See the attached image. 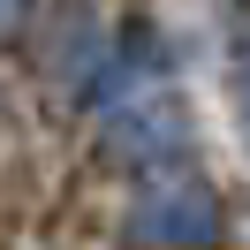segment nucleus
Here are the masks:
<instances>
[{
  "instance_id": "f257e3e1",
  "label": "nucleus",
  "mask_w": 250,
  "mask_h": 250,
  "mask_svg": "<svg viewBox=\"0 0 250 250\" xmlns=\"http://www.w3.org/2000/svg\"><path fill=\"white\" fill-rule=\"evenodd\" d=\"M129 228H137V243H212L220 205L189 174H152V189L137 197V220Z\"/></svg>"
},
{
  "instance_id": "f03ea898",
  "label": "nucleus",
  "mask_w": 250,
  "mask_h": 250,
  "mask_svg": "<svg viewBox=\"0 0 250 250\" xmlns=\"http://www.w3.org/2000/svg\"><path fill=\"white\" fill-rule=\"evenodd\" d=\"M243 114H250V61H243Z\"/></svg>"
}]
</instances>
